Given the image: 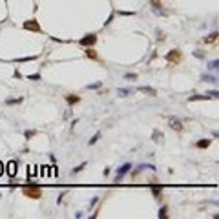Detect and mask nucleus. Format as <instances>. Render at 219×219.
<instances>
[{"label":"nucleus","mask_w":219,"mask_h":219,"mask_svg":"<svg viewBox=\"0 0 219 219\" xmlns=\"http://www.w3.org/2000/svg\"><path fill=\"white\" fill-rule=\"evenodd\" d=\"M128 170H130V164H124V166H122V168H121V170L117 172V179H119V177H122V175H124V174H126Z\"/></svg>","instance_id":"1"},{"label":"nucleus","mask_w":219,"mask_h":219,"mask_svg":"<svg viewBox=\"0 0 219 219\" xmlns=\"http://www.w3.org/2000/svg\"><path fill=\"white\" fill-rule=\"evenodd\" d=\"M93 42H95V37H93V35H90V38H84V40H82V44H93Z\"/></svg>","instance_id":"2"},{"label":"nucleus","mask_w":219,"mask_h":219,"mask_svg":"<svg viewBox=\"0 0 219 219\" xmlns=\"http://www.w3.org/2000/svg\"><path fill=\"white\" fill-rule=\"evenodd\" d=\"M9 175H15V163H9V170H7Z\"/></svg>","instance_id":"3"},{"label":"nucleus","mask_w":219,"mask_h":219,"mask_svg":"<svg viewBox=\"0 0 219 219\" xmlns=\"http://www.w3.org/2000/svg\"><path fill=\"white\" fill-rule=\"evenodd\" d=\"M172 128H179V121L174 119V121H172Z\"/></svg>","instance_id":"4"},{"label":"nucleus","mask_w":219,"mask_h":219,"mask_svg":"<svg viewBox=\"0 0 219 219\" xmlns=\"http://www.w3.org/2000/svg\"><path fill=\"white\" fill-rule=\"evenodd\" d=\"M199 146H201V148H203V146H208V141H201V143H199Z\"/></svg>","instance_id":"5"},{"label":"nucleus","mask_w":219,"mask_h":219,"mask_svg":"<svg viewBox=\"0 0 219 219\" xmlns=\"http://www.w3.org/2000/svg\"><path fill=\"white\" fill-rule=\"evenodd\" d=\"M0 168H4V166H2V164H0ZM2 172H4V170H0V174H2Z\"/></svg>","instance_id":"6"}]
</instances>
